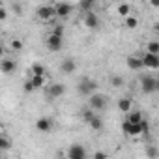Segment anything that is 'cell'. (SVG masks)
<instances>
[{"instance_id": "6da1fadb", "label": "cell", "mask_w": 159, "mask_h": 159, "mask_svg": "<svg viewBox=\"0 0 159 159\" xmlns=\"http://www.w3.org/2000/svg\"><path fill=\"white\" fill-rule=\"evenodd\" d=\"M77 90H79V94L81 96H94L96 94V90H98V83L94 81V79H90V77H83L81 81H79V84H77Z\"/></svg>"}, {"instance_id": "7a4b0ae2", "label": "cell", "mask_w": 159, "mask_h": 159, "mask_svg": "<svg viewBox=\"0 0 159 159\" xmlns=\"http://www.w3.org/2000/svg\"><path fill=\"white\" fill-rule=\"evenodd\" d=\"M107 105H109V98H107L105 94L96 92L94 96L88 98V107H90L92 111H96V112H98V111H105Z\"/></svg>"}, {"instance_id": "3957f363", "label": "cell", "mask_w": 159, "mask_h": 159, "mask_svg": "<svg viewBox=\"0 0 159 159\" xmlns=\"http://www.w3.org/2000/svg\"><path fill=\"white\" fill-rule=\"evenodd\" d=\"M36 15H38V19L39 21H43V23H49V21H52L54 17H58L56 15V8L54 6H39L38 10H36Z\"/></svg>"}, {"instance_id": "277c9868", "label": "cell", "mask_w": 159, "mask_h": 159, "mask_svg": "<svg viewBox=\"0 0 159 159\" xmlns=\"http://www.w3.org/2000/svg\"><path fill=\"white\" fill-rule=\"evenodd\" d=\"M140 90H142V94H153V92H157V77L144 75L140 79Z\"/></svg>"}, {"instance_id": "5b68a950", "label": "cell", "mask_w": 159, "mask_h": 159, "mask_svg": "<svg viewBox=\"0 0 159 159\" xmlns=\"http://www.w3.org/2000/svg\"><path fill=\"white\" fill-rule=\"evenodd\" d=\"M62 43H64V38L54 36V34H51V32H49V36L45 38V45H47V49H49L51 52H58V51L62 49Z\"/></svg>"}, {"instance_id": "8992f818", "label": "cell", "mask_w": 159, "mask_h": 159, "mask_svg": "<svg viewBox=\"0 0 159 159\" xmlns=\"http://www.w3.org/2000/svg\"><path fill=\"white\" fill-rule=\"evenodd\" d=\"M64 92H66V86L62 83H54V84H51V86L45 88V96L49 99H56V98L64 96Z\"/></svg>"}, {"instance_id": "52a82bcc", "label": "cell", "mask_w": 159, "mask_h": 159, "mask_svg": "<svg viewBox=\"0 0 159 159\" xmlns=\"http://www.w3.org/2000/svg\"><path fill=\"white\" fill-rule=\"evenodd\" d=\"M52 127H54V122H52V118H49V116H41V118L36 120V129H38L39 133H51Z\"/></svg>"}, {"instance_id": "ba28073f", "label": "cell", "mask_w": 159, "mask_h": 159, "mask_svg": "<svg viewBox=\"0 0 159 159\" xmlns=\"http://www.w3.org/2000/svg\"><path fill=\"white\" fill-rule=\"evenodd\" d=\"M122 131L129 137H137V135H142V125L140 124H129V122H122Z\"/></svg>"}, {"instance_id": "9c48e42d", "label": "cell", "mask_w": 159, "mask_h": 159, "mask_svg": "<svg viewBox=\"0 0 159 159\" xmlns=\"http://www.w3.org/2000/svg\"><path fill=\"white\" fill-rule=\"evenodd\" d=\"M67 159H86V150L81 144H73L67 150Z\"/></svg>"}, {"instance_id": "30bf717a", "label": "cell", "mask_w": 159, "mask_h": 159, "mask_svg": "<svg viewBox=\"0 0 159 159\" xmlns=\"http://www.w3.org/2000/svg\"><path fill=\"white\" fill-rule=\"evenodd\" d=\"M142 62H144V67L148 69H159V54H142Z\"/></svg>"}, {"instance_id": "8fae6325", "label": "cell", "mask_w": 159, "mask_h": 159, "mask_svg": "<svg viewBox=\"0 0 159 159\" xmlns=\"http://www.w3.org/2000/svg\"><path fill=\"white\" fill-rule=\"evenodd\" d=\"M84 26H86V28H90V30H96V28L99 26V17H98L94 11L84 13Z\"/></svg>"}, {"instance_id": "7c38bea8", "label": "cell", "mask_w": 159, "mask_h": 159, "mask_svg": "<svg viewBox=\"0 0 159 159\" xmlns=\"http://www.w3.org/2000/svg\"><path fill=\"white\" fill-rule=\"evenodd\" d=\"M0 69H2V73H4V75H11V73L17 69V62H15V60H11V58H4V60H2V64H0Z\"/></svg>"}, {"instance_id": "4fadbf2b", "label": "cell", "mask_w": 159, "mask_h": 159, "mask_svg": "<svg viewBox=\"0 0 159 159\" xmlns=\"http://www.w3.org/2000/svg\"><path fill=\"white\" fill-rule=\"evenodd\" d=\"M54 8H56V15L58 17H67L73 11V6L71 4H66V2H56Z\"/></svg>"}, {"instance_id": "5bb4252c", "label": "cell", "mask_w": 159, "mask_h": 159, "mask_svg": "<svg viewBox=\"0 0 159 159\" xmlns=\"http://www.w3.org/2000/svg\"><path fill=\"white\" fill-rule=\"evenodd\" d=\"M60 69H62V73L71 75V73H75V69H77V62H75L73 58H66V60L60 64Z\"/></svg>"}, {"instance_id": "9a60e30c", "label": "cell", "mask_w": 159, "mask_h": 159, "mask_svg": "<svg viewBox=\"0 0 159 159\" xmlns=\"http://www.w3.org/2000/svg\"><path fill=\"white\" fill-rule=\"evenodd\" d=\"M127 67L133 69V71H139L144 67V62H142V56H129L127 58Z\"/></svg>"}, {"instance_id": "2e32d148", "label": "cell", "mask_w": 159, "mask_h": 159, "mask_svg": "<svg viewBox=\"0 0 159 159\" xmlns=\"http://www.w3.org/2000/svg\"><path fill=\"white\" fill-rule=\"evenodd\" d=\"M144 120V116H142V112H139V111H131L127 116H125V122H129V124H140Z\"/></svg>"}, {"instance_id": "e0dca14e", "label": "cell", "mask_w": 159, "mask_h": 159, "mask_svg": "<svg viewBox=\"0 0 159 159\" xmlns=\"http://www.w3.org/2000/svg\"><path fill=\"white\" fill-rule=\"evenodd\" d=\"M131 105H133V101L129 99V98H122L120 101H118V109L122 111V112H131Z\"/></svg>"}, {"instance_id": "ac0fdd59", "label": "cell", "mask_w": 159, "mask_h": 159, "mask_svg": "<svg viewBox=\"0 0 159 159\" xmlns=\"http://www.w3.org/2000/svg\"><path fill=\"white\" fill-rule=\"evenodd\" d=\"M88 125H90L94 131H101V129H103V120H101V116H99V114H96V116L88 122Z\"/></svg>"}, {"instance_id": "d6986e66", "label": "cell", "mask_w": 159, "mask_h": 159, "mask_svg": "<svg viewBox=\"0 0 159 159\" xmlns=\"http://www.w3.org/2000/svg\"><path fill=\"white\" fill-rule=\"evenodd\" d=\"M45 66H41L39 62H36V64H32V71H30V77H34V75H39V77H45Z\"/></svg>"}, {"instance_id": "ffe728a7", "label": "cell", "mask_w": 159, "mask_h": 159, "mask_svg": "<svg viewBox=\"0 0 159 159\" xmlns=\"http://www.w3.org/2000/svg\"><path fill=\"white\" fill-rule=\"evenodd\" d=\"M79 8H81L84 13H90L94 10V0H83V2H79Z\"/></svg>"}, {"instance_id": "44dd1931", "label": "cell", "mask_w": 159, "mask_h": 159, "mask_svg": "<svg viewBox=\"0 0 159 159\" xmlns=\"http://www.w3.org/2000/svg\"><path fill=\"white\" fill-rule=\"evenodd\" d=\"M10 148H11V140L8 139V135H6V133L0 135V150L6 152V150H10Z\"/></svg>"}, {"instance_id": "7402d4cb", "label": "cell", "mask_w": 159, "mask_h": 159, "mask_svg": "<svg viewBox=\"0 0 159 159\" xmlns=\"http://www.w3.org/2000/svg\"><path fill=\"white\" fill-rule=\"evenodd\" d=\"M118 15H122V17H129V15H131V6L125 4V2L120 4V6H118Z\"/></svg>"}, {"instance_id": "603a6c76", "label": "cell", "mask_w": 159, "mask_h": 159, "mask_svg": "<svg viewBox=\"0 0 159 159\" xmlns=\"http://www.w3.org/2000/svg\"><path fill=\"white\" fill-rule=\"evenodd\" d=\"M146 52L150 54H159V41H150L146 45Z\"/></svg>"}, {"instance_id": "cb8c5ba5", "label": "cell", "mask_w": 159, "mask_h": 159, "mask_svg": "<svg viewBox=\"0 0 159 159\" xmlns=\"http://www.w3.org/2000/svg\"><path fill=\"white\" fill-rule=\"evenodd\" d=\"M30 81H32V84H34V88H41V86L45 84V77H39V75H34V77H30Z\"/></svg>"}, {"instance_id": "d4e9b609", "label": "cell", "mask_w": 159, "mask_h": 159, "mask_svg": "<svg viewBox=\"0 0 159 159\" xmlns=\"http://www.w3.org/2000/svg\"><path fill=\"white\" fill-rule=\"evenodd\" d=\"M137 26H139V19L135 15L125 17V28H137Z\"/></svg>"}, {"instance_id": "484cf974", "label": "cell", "mask_w": 159, "mask_h": 159, "mask_svg": "<svg viewBox=\"0 0 159 159\" xmlns=\"http://www.w3.org/2000/svg\"><path fill=\"white\" fill-rule=\"evenodd\" d=\"M111 84H112L114 88H120V86H124V79H122L120 75H112V77H111Z\"/></svg>"}, {"instance_id": "4316f807", "label": "cell", "mask_w": 159, "mask_h": 159, "mask_svg": "<svg viewBox=\"0 0 159 159\" xmlns=\"http://www.w3.org/2000/svg\"><path fill=\"white\" fill-rule=\"evenodd\" d=\"M94 116H96V111H92L90 107H86V109L83 111V118H84V122H86V124H88V122H90Z\"/></svg>"}, {"instance_id": "83f0119b", "label": "cell", "mask_w": 159, "mask_h": 159, "mask_svg": "<svg viewBox=\"0 0 159 159\" xmlns=\"http://www.w3.org/2000/svg\"><path fill=\"white\" fill-rule=\"evenodd\" d=\"M146 155H148L150 159H155V157H157V150H155L153 146H148V148H146Z\"/></svg>"}, {"instance_id": "f1b7e54d", "label": "cell", "mask_w": 159, "mask_h": 159, "mask_svg": "<svg viewBox=\"0 0 159 159\" xmlns=\"http://www.w3.org/2000/svg\"><path fill=\"white\" fill-rule=\"evenodd\" d=\"M51 34H54V36H60V38H64V26L60 25V26H54L52 30H51Z\"/></svg>"}, {"instance_id": "f546056e", "label": "cell", "mask_w": 159, "mask_h": 159, "mask_svg": "<svg viewBox=\"0 0 159 159\" xmlns=\"http://www.w3.org/2000/svg\"><path fill=\"white\" fill-rule=\"evenodd\" d=\"M11 49H13V51H21V49H23V41H21V39H13V41H11Z\"/></svg>"}, {"instance_id": "4dcf8cb0", "label": "cell", "mask_w": 159, "mask_h": 159, "mask_svg": "<svg viewBox=\"0 0 159 159\" xmlns=\"http://www.w3.org/2000/svg\"><path fill=\"white\" fill-rule=\"evenodd\" d=\"M23 88H25V92H34V90H36V88H34V84H32V81H30V79H28V81L25 83V86H23Z\"/></svg>"}, {"instance_id": "1f68e13d", "label": "cell", "mask_w": 159, "mask_h": 159, "mask_svg": "<svg viewBox=\"0 0 159 159\" xmlns=\"http://www.w3.org/2000/svg\"><path fill=\"white\" fill-rule=\"evenodd\" d=\"M94 159H109V155H107L105 152H101V150H99V152H96V153H94Z\"/></svg>"}, {"instance_id": "d6a6232c", "label": "cell", "mask_w": 159, "mask_h": 159, "mask_svg": "<svg viewBox=\"0 0 159 159\" xmlns=\"http://www.w3.org/2000/svg\"><path fill=\"white\" fill-rule=\"evenodd\" d=\"M11 10L15 11V15H21V13H23V8H21V4H11Z\"/></svg>"}, {"instance_id": "836d02e7", "label": "cell", "mask_w": 159, "mask_h": 159, "mask_svg": "<svg viewBox=\"0 0 159 159\" xmlns=\"http://www.w3.org/2000/svg\"><path fill=\"white\" fill-rule=\"evenodd\" d=\"M140 125H142V135H146V133L150 131V125H148V122H146V120H142V122H140Z\"/></svg>"}, {"instance_id": "e575fe53", "label": "cell", "mask_w": 159, "mask_h": 159, "mask_svg": "<svg viewBox=\"0 0 159 159\" xmlns=\"http://www.w3.org/2000/svg\"><path fill=\"white\" fill-rule=\"evenodd\" d=\"M6 17H8V11H6V8L2 6V8H0V21H4Z\"/></svg>"}, {"instance_id": "d590c367", "label": "cell", "mask_w": 159, "mask_h": 159, "mask_svg": "<svg viewBox=\"0 0 159 159\" xmlns=\"http://www.w3.org/2000/svg\"><path fill=\"white\" fill-rule=\"evenodd\" d=\"M153 8H159V0H152V2H150Z\"/></svg>"}, {"instance_id": "8d00e7d4", "label": "cell", "mask_w": 159, "mask_h": 159, "mask_svg": "<svg viewBox=\"0 0 159 159\" xmlns=\"http://www.w3.org/2000/svg\"><path fill=\"white\" fill-rule=\"evenodd\" d=\"M155 30H157V32H159V21H157V23H155Z\"/></svg>"}, {"instance_id": "74e56055", "label": "cell", "mask_w": 159, "mask_h": 159, "mask_svg": "<svg viewBox=\"0 0 159 159\" xmlns=\"http://www.w3.org/2000/svg\"><path fill=\"white\" fill-rule=\"evenodd\" d=\"M157 90H159V77H157Z\"/></svg>"}]
</instances>
